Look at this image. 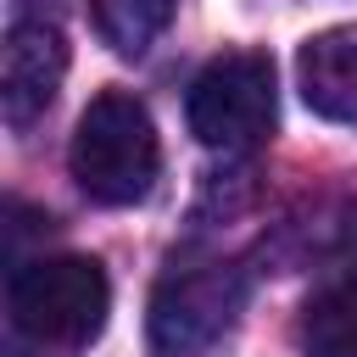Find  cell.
<instances>
[{
  "label": "cell",
  "instance_id": "cell-1",
  "mask_svg": "<svg viewBox=\"0 0 357 357\" xmlns=\"http://www.w3.org/2000/svg\"><path fill=\"white\" fill-rule=\"evenodd\" d=\"M67 167L78 178V190L100 206H134L151 195L156 173H162V139L156 123L145 112V100L106 89L84 106L73 145H67Z\"/></svg>",
  "mask_w": 357,
  "mask_h": 357
},
{
  "label": "cell",
  "instance_id": "cell-2",
  "mask_svg": "<svg viewBox=\"0 0 357 357\" xmlns=\"http://www.w3.org/2000/svg\"><path fill=\"white\" fill-rule=\"evenodd\" d=\"M6 307L33 346H89L106 329L112 284L95 257H28L6 279Z\"/></svg>",
  "mask_w": 357,
  "mask_h": 357
},
{
  "label": "cell",
  "instance_id": "cell-3",
  "mask_svg": "<svg viewBox=\"0 0 357 357\" xmlns=\"http://www.w3.org/2000/svg\"><path fill=\"white\" fill-rule=\"evenodd\" d=\"M184 117H190V134L206 151H223V156L257 151L273 134V117H279L273 61L262 50H229V56L206 61L190 84Z\"/></svg>",
  "mask_w": 357,
  "mask_h": 357
},
{
  "label": "cell",
  "instance_id": "cell-4",
  "mask_svg": "<svg viewBox=\"0 0 357 357\" xmlns=\"http://www.w3.org/2000/svg\"><path fill=\"white\" fill-rule=\"evenodd\" d=\"M245 307V279L223 257H173L151 290V351L195 357L229 335Z\"/></svg>",
  "mask_w": 357,
  "mask_h": 357
},
{
  "label": "cell",
  "instance_id": "cell-5",
  "mask_svg": "<svg viewBox=\"0 0 357 357\" xmlns=\"http://www.w3.org/2000/svg\"><path fill=\"white\" fill-rule=\"evenodd\" d=\"M67 78V39L56 22H11L0 45V117L11 128H28L45 117Z\"/></svg>",
  "mask_w": 357,
  "mask_h": 357
},
{
  "label": "cell",
  "instance_id": "cell-6",
  "mask_svg": "<svg viewBox=\"0 0 357 357\" xmlns=\"http://www.w3.org/2000/svg\"><path fill=\"white\" fill-rule=\"evenodd\" d=\"M296 84L307 112L357 128V22L312 33L296 50Z\"/></svg>",
  "mask_w": 357,
  "mask_h": 357
},
{
  "label": "cell",
  "instance_id": "cell-7",
  "mask_svg": "<svg viewBox=\"0 0 357 357\" xmlns=\"http://www.w3.org/2000/svg\"><path fill=\"white\" fill-rule=\"evenodd\" d=\"M296 340L307 357H357V284H329L301 301Z\"/></svg>",
  "mask_w": 357,
  "mask_h": 357
},
{
  "label": "cell",
  "instance_id": "cell-8",
  "mask_svg": "<svg viewBox=\"0 0 357 357\" xmlns=\"http://www.w3.org/2000/svg\"><path fill=\"white\" fill-rule=\"evenodd\" d=\"M89 17H95V33H100L117 56H139V50H151V45L167 33L173 0H95Z\"/></svg>",
  "mask_w": 357,
  "mask_h": 357
},
{
  "label": "cell",
  "instance_id": "cell-9",
  "mask_svg": "<svg viewBox=\"0 0 357 357\" xmlns=\"http://www.w3.org/2000/svg\"><path fill=\"white\" fill-rule=\"evenodd\" d=\"M340 262H346V268L357 273V212H351V218L340 223Z\"/></svg>",
  "mask_w": 357,
  "mask_h": 357
}]
</instances>
